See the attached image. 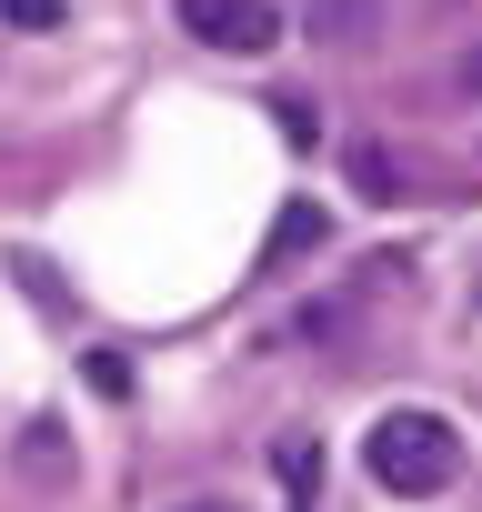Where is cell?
Instances as JSON below:
<instances>
[{
	"label": "cell",
	"mask_w": 482,
	"mask_h": 512,
	"mask_svg": "<svg viewBox=\"0 0 482 512\" xmlns=\"http://www.w3.org/2000/svg\"><path fill=\"white\" fill-rule=\"evenodd\" d=\"M81 382H91V392H111V402H121V392H131V362H121V352H81Z\"/></svg>",
	"instance_id": "cell-6"
},
{
	"label": "cell",
	"mask_w": 482,
	"mask_h": 512,
	"mask_svg": "<svg viewBox=\"0 0 482 512\" xmlns=\"http://www.w3.org/2000/svg\"><path fill=\"white\" fill-rule=\"evenodd\" d=\"M171 512H231V502H171Z\"/></svg>",
	"instance_id": "cell-8"
},
{
	"label": "cell",
	"mask_w": 482,
	"mask_h": 512,
	"mask_svg": "<svg viewBox=\"0 0 482 512\" xmlns=\"http://www.w3.org/2000/svg\"><path fill=\"white\" fill-rule=\"evenodd\" d=\"M332 241V211L322 201H282V221H272V251L262 262H302V251H322Z\"/></svg>",
	"instance_id": "cell-3"
},
{
	"label": "cell",
	"mask_w": 482,
	"mask_h": 512,
	"mask_svg": "<svg viewBox=\"0 0 482 512\" xmlns=\"http://www.w3.org/2000/svg\"><path fill=\"white\" fill-rule=\"evenodd\" d=\"M352 181H362V201H402V161H392L382 141H362V151H352Z\"/></svg>",
	"instance_id": "cell-4"
},
{
	"label": "cell",
	"mask_w": 482,
	"mask_h": 512,
	"mask_svg": "<svg viewBox=\"0 0 482 512\" xmlns=\"http://www.w3.org/2000/svg\"><path fill=\"white\" fill-rule=\"evenodd\" d=\"M362 472H372L392 502H432V492L462 472V442H452L442 412H382V422L362 432Z\"/></svg>",
	"instance_id": "cell-1"
},
{
	"label": "cell",
	"mask_w": 482,
	"mask_h": 512,
	"mask_svg": "<svg viewBox=\"0 0 482 512\" xmlns=\"http://www.w3.org/2000/svg\"><path fill=\"white\" fill-rule=\"evenodd\" d=\"M272 121H282V141H292V151H312V141H322V121H312V101H302V91H272Z\"/></svg>",
	"instance_id": "cell-5"
},
{
	"label": "cell",
	"mask_w": 482,
	"mask_h": 512,
	"mask_svg": "<svg viewBox=\"0 0 482 512\" xmlns=\"http://www.w3.org/2000/svg\"><path fill=\"white\" fill-rule=\"evenodd\" d=\"M181 31L201 51H241V61H262L282 41V11L272 0H181Z\"/></svg>",
	"instance_id": "cell-2"
},
{
	"label": "cell",
	"mask_w": 482,
	"mask_h": 512,
	"mask_svg": "<svg viewBox=\"0 0 482 512\" xmlns=\"http://www.w3.org/2000/svg\"><path fill=\"white\" fill-rule=\"evenodd\" d=\"M0 21L11 31H61V0H0Z\"/></svg>",
	"instance_id": "cell-7"
}]
</instances>
